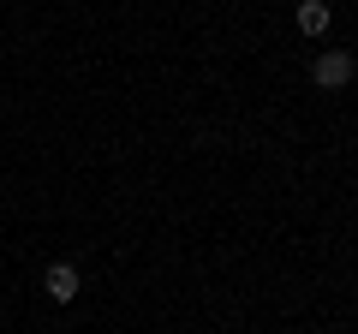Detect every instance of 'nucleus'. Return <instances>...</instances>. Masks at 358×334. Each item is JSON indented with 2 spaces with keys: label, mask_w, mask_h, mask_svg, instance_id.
Masks as SVG:
<instances>
[{
  "label": "nucleus",
  "mask_w": 358,
  "mask_h": 334,
  "mask_svg": "<svg viewBox=\"0 0 358 334\" xmlns=\"http://www.w3.org/2000/svg\"><path fill=\"white\" fill-rule=\"evenodd\" d=\"M352 72H358L352 54H346V48H329V54L317 60V72H310V78H317L322 90H341V84H352Z\"/></svg>",
  "instance_id": "nucleus-1"
},
{
  "label": "nucleus",
  "mask_w": 358,
  "mask_h": 334,
  "mask_svg": "<svg viewBox=\"0 0 358 334\" xmlns=\"http://www.w3.org/2000/svg\"><path fill=\"white\" fill-rule=\"evenodd\" d=\"M42 293L60 298V305H66V298H78V269H72V263H54V269L42 275Z\"/></svg>",
  "instance_id": "nucleus-2"
},
{
  "label": "nucleus",
  "mask_w": 358,
  "mask_h": 334,
  "mask_svg": "<svg viewBox=\"0 0 358 334\" xmlns=\"http://www.w3.org/2000/svg\"><path fill=\"white\" fill-rule=\"evenodd\" d=\"M299 30H305V36H322V30H329V6H322V0H299Z\"/></svg>",
  "instance_id": "nucleus-3"
}]
</instances>
